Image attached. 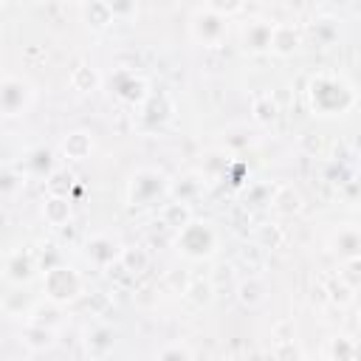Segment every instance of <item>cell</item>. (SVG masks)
<instances>
[{
    "mask_svg": "<svg viewBox=\"0 0 361 361\" xmlns=\"http://www.w3.org/2000/svg\"><path fill=\"white\" fill-rule=\"evenodd\" d=\"M307 99H310L313 113L322 116V118L344 116L358 102V96L353 93V87L344 79L333 76V73H316L310 79V85H307Z\"/></svg>",
    "mask_w": 361,
    "mask_h": 361,
    "instance_id": "cell-1",
    "label": "cell"
},
{
    "mask_svg": "<svg viewBox=\"0 0 361 361\" xmlns=\"http://www.w3.org/2000/svg\"><path fill=\"white\" fill-rule=\"evenodd\" d=\"M169 178L161 172V169H152V166H141L130 175V183H127V203L135 206V209H147V206H155V203H164L169 197Z\"/></svg>",
    "mask_w": 361,
    "mask_h": 361,
    "instance_id": "cell-2",
    "label": "cell"
},
{
    "mask_svg": "<svg viewBox=\"0 0 361 361\" xmlns=\"http://www.w3.org/2000/svg\"><path fill=\"white\" fill-rule=\"evenodd\" d=\"M175 248L180 257H186L192 262L212 259L217 254V231L212 223L192 217L180 231H175Z\"/></svg>",
    "mask_w": 361,
    "mask_h": 361,
    "instance_id": "cell-3",
    "label": "cell"
},
{
    "mask_svg": "<svg viewBox=\"0 0 361 361\" xmlns=\"http://www.w3.org/2000/svg\"><path fill=\"white\" fill-rule=\"evenodd\" d=\"M85 290V279L76 268L59 262L48 271H42V293L45 299H54L59 305H68V302H76Z\"/></svg>",
    "mask_w": 361,
    "mask_h": 361,
    "instance_id": "cell-4",
    "label": "cell"
},
{
    "mask_svg": "<svg viewBox=\"0 0 361 361\" xmlns=\"http://www.w3.org/2000/svg\"><path fill=\"white\" fill-rule=\"evenodd\" d=\"M31 104H34V85L23 76L6 73L3 82H0V113L6 118H17Z\"/></svg>",
    "mask_w": 361,
    "mask_h": 361,
    "instance_id": "cell-5",
    "label": "cell"
},
{
    "mask_svg": "<svg viewBox=\"0 0 361 361\" xmlns=\"http://www.w3.org/2000/svg\"><path fill=\"white\" fill-rule=\"evenodd\" d=\"M226 31H228V20H226L220 11L209 8V6L200 8V11H195V14L189 17V37H192L195 42L206 45V48L220 45V42L226 39Z\"/></svg>",
    "mask_w": 361,
    "mask_h": 361,
    "instance_id": "cell-6",
    "label": "cell"
},
{
    "mask_svg": "<svg viewBox=\"0 0 361 361\" xmlns=\"http://www.w3.org/2000/svg\"><path fill=\"white\" fill-rule=\"evenodd\" d=\"M121 248H124V245H121L116 237H110V234H93V237L85 240L82 254H85V259H87L93 268H99V271H110V265L118 262Z\"/></svg>",
    "mask_w": 361,
    "mask_h": 361,
    "instance_id": "cell-7",
    "label": "cell"
},
{
    "mask_svg": "<svg viewBox=\"0 0 361 361\" xmlns=\"http://www.w3.org/2000/svg\"><path fill=\"white\" fill-rule=\"evenodd\" d=\"M110 93L124 104H144L149 99L147 82L130 68H121V71H116L110 76Z\"/></svg>",
    "mask_w": 361,
    "mask_h": 361,
    "instance_id": "cell-8",
    "label": "cell"
},
{
    "mask_svg": "<svg viewBox=\"0 0 361 361\" xmlns=\"http://www.w3.org/2000/svg\"><path fill=\"white\" fill-rule=\"evenodd\" d=\"M37 265H39V262H37V257H34L31 251L14 248V251L6 257V262H3V279H6L8 285H14V288H23L25 282L34 279Z\"/></svg>",
    "mask_w": 361,
    "mask_h": 361,
    "instance_id": "cell-9",
    "label": "cell"
},
{
    "mask_svg": "<svg viewBox=\"0 0 361 361\" xmlns=\"http://www.w3.org/2000/svg\"><path fill=\"white\" fill-rule=\"evenodd\" d=\"M271 34H274V23L259 20V17L248 20L240 31V45H243L245 54H254V56L268 54L271 51Z\"/></svg>",
    "mask_w": 361,
    "mask_h": 361,
    "instance_id": "cell-10",
    "label": "cell"
},
{
    "mask_svg": "<svg viewBox=\"0 0 361 361\" xmlns=\"http://www.w3.org/2000/svg\"><path fill=\"white\" fill-rule=\"evenodd\" d=\"M237 302L245 307V310H257L259 305H265L268 299V282L259 276V274H248L237 282V290H234Z\"/></svg>",
    "mask_w": 361,
    "mask_h": 361,
    "instance_id": "cell-11",
    "label": "cell"
},
{
    "mask_svg": "<svg viewBox=\"0 0 361 361\" xmlns=\"http://www.w3.org/2000/svg\"><path fill=\"white\" fill-rule=\"evenodd\" d=\"M113 347H116V330L110 324L96 322L85 330V353L90 358H104L113 353Z\"/></svg>",
    "mask_w": 361,
    "mask_h": 361,
    "instance_id": "cell-12",
    "label": "cell"
},
{
    "mask_svg": "<svg viewBox=\"0 0 361 361\" xmlns=\"http://www.w3.org/2000/svg\"><path fill=\"white\" fill-rule=\"evenodd\" d=\"M330 251L344 262L361 257V226H341L330 237Z\"/></svg>",
    "mask_w": 361,
    "mask_h": 361,
    "instance_id": "cell-13",
    "label": "cell"
},
{
    "mask_svg": "<svg viewBox=\"0 0 361 361\" xmlns=\"http://www.w3.org/2000/svg\"><path fill=\"white\" fill-rule=\"evenodd\" d=\"M42 220L51 228H62L73 220V200L71 195H45L42 200Z\"/></svg>",
    "mask_w": 361,
    "mask_h": 361,
    "instance_id": "cell-14",
    "label": "cell"
},
{
    "mask_svg": "<svg viewBox=\"0 0 361 361\" xmlns=\"http://www.w3.org/2000/svg\"><path fill=\"white\" fill-rule=\"evenodd\" d=\"M20 341L25 344V350L31 355L37 353H45L56 344V327H48V324H37V322H28L20 333Z\"/></svg>",
    "mask_w": 361,
    "mask_h": 361,
    "instance_id": "cell-15",
    "label": "cell"
},
{
    "mask_svg": "<svg viewBox=\"0 0 361 361\" xmlns=\"http://www.w3.org/2000/svg\"><path fill=\"white\" fill-rule=\"evenodd\" d=\"M302 45V34L296 25L290 23H274V34H271V54L276 56H293Z\"/></svg>",
    "mask_w": 361,
    "mask_h": 361,
    "instance_id": "cell-16",
    "label": "cell"
},
{
    "mask_svg": "<svg viewBox=\"0 0 361 361\" xmlns=\"http://www.w3.org/2000/svg\"><path fill=\"white\" fill-rule=\"evenodd\" d=\"M271 212L276 214V217H293V214H299L302 212V206H305V200H302V195H299V189H293V186H276L274 189V195H271Z\"/></svg>",
    "mask_w": 361,
    "mask_h": 361,
    "instance_id": "cell-17",
    "label": "cell"
},
{
    "mask_svg": "<svg viewBox=\"0 0 361 361\" xmlns=\"http://www.w3.org/2000/svg\"><path fill=\"white\" fill-rule=\"evenodd\" d=\"M59 149H62V155L68 161H87L93 155V135L87 130H71L62 138Z\"/></svg>",
    "mask_w": 361,
    "mask_h": 361,
    "instance_id": "cell-18",
    "label": "cell"
},
{
    "mask_svg": "<svg viewBox=\"0 0 361 361\" xmlns=\"http://www.w3.org/2000/svg\"><path fill=\"white\" fill-rule=\"evenodd\" d=\"M158 217H161V226H166V228H172V231H180V228L192 220V203H183V200L169 197L166 203H161Z\"/></svg>",
    "mask_w": 361,
    "mask_h": 361,
    "instance_id": "cell-19",
    "label": "cell"
},
{
    "mask_svg": "<svg viewBox=\"0 0 361 361\" xmlns=\"http://www.w3.org/2000/svg\"><path fill=\"white\" fill-rule=\"evenodd\" d=\"M203 183H206V178L200 172H186V175H180V178H175L169 183V197L183 200V203H192L203 192Z\"/></svg>",
    "mask_w": 361,
    "mask_h": 361,
    "instance_id": "cell-20",
    "label": "cell"
},
{
    "mask_svg": "<svg viewBox=\"0 0 361 361\" xmlns=\"http://www.w3.org/2000/svg\"><path fill=\"white\" fill-rule=\"evenodd\" d=\"M118 265L124 268L127 276L135 279V276H141V274L149 268V254H147V248L138 245V243L124 245V248H121V257H118Z\"/></svg>",
    "mask_w": 361,
    "mask_h": 361,
    "instance_id": "cell-21",
    "label": "cell"
},
{
    "mask_svg": "<svg viewBox=\"0 0 361 361\" xmlns=\"http://www.w3.org/2000/svg\"><path fill=\"white\" fill-rule=\"evenodd\" d=\"M279 118V104L271 93H259L251 99V121L259 127H271Z\"/></svg>",
    "mask_w": 361,
    "mask_h": 361,
    "instance_id": "cell-22",
    "label": "cell"
},
{
    "mask_svg": "<svg viewBox=\"0 0 361 361\" xmlns=\"http://www.w3.org/2000/svg\"><path fill=\"white\" fill-rule=\"evenodd\" d=\"M183 299L192 305V307H209L214 302V282L209 276H195L189 279L186 290H183Z\"/></svg>",
    "mask_w": 361,
    "mask_h": 361,
    "instance_id": "cell-23",
    "label": "cell"
},
{
    "mask_svg": "<svg viewBox=\"0 0 361 361\" xmlns=\"http://www.w3.org/2000/svg\"><path fill=\"white\" fill-rule=\"evenodd\" d=\"M85 23L93 31H104V28H110L116 23V14H113L107 0H87L85 3Z\"/></svg>",
    "mask_w": 361,
    "mask_h": 361,
    "instance_id": "cell-24",
    "label": "cell"
},
{
    "mask_svg": "<svg viewBox=\"0 0 361 361\" xmlns=\"http://www.w3.org/2000/svg\"><path fill=\"white\" fill-rule=\"evenodd\" d=\"M71 87L76 90V93H96L99 90V85H102V76H99V71L93 68V65H87V62H79L73 71H71Z\"/></svg>",
    "mask_w": 361,
    "mask_h": 361,
    "instance_id": "cell-25",
    "label": "cell"
},
{
    "mask_svg": "<svg viewBox=\"0 0 361 361\" xmlns=\"http://www.w3.org/2000/svg\"><path fill=\"white\" fill-rule=\"evenodd\" d=\"M310 34H313L316 45L330 48V45H336V42H338L341 28H338V20H336V17H316V20L310 23Z\"/></svg>",
    "mask_w": 361,
    "mask_h": 361,
    "instance_id": "cell-26",
    "label": "cell"
},
{
    "mask_svg": "<svg viewBox=\"0 0 361 361\" xmlns=\"http://www.w3.org/2000/svg\"><path fill=\"white\" fill-rule=\"evenodd\" d=\"M322 285H324L327 302H333V305H338V307L350 305V302H353V296H355V288H353L347 279H341V274H333V276H327Z\"/></svg>",
    "mask_w": 361,
    "mask_h": 361,
    "instance_id": "cell-27",
    "label": "cell"
},
{
    "mask_svg": "<svg viewBox=\"0 0 361 361\" xmlns=\"http://www.w3.org/2000/svg\"><path fill=\"white\" fill-rule=\"evenodd\" d=\"M228 164H231L228 152H223V149H212V152H206V155H203L200 175H203L206 180H220V178H226Z\"/></svg>",
    "mask_w": 361,
    "mask_h": 361,
    "instance_id": "cell-28",
    "label": "cell"
},
{
    "mask_svg": "<svg viewBox=\"0 0 361 361\" xmlns=\"http://www.w3.org/2000/svg\"><path fill=\"white\" fill-rule=\"evenodd\" d=\"M28 322H37V324H48V327H59L62 324V305L54 302V299H45L39 305H34L28 310Z\"/></svg>",
    "mask_w": 361,
    "mask_h": 361,
    "instance_id": "cell-29",
    "label": "cell"
},
{
    "mask_svg": "<svg viewBox=\"0 0 361 361\" xmlns=\"http://www.w3.org/2000/svg\"><path fill=\"white\" fill-rule=\"evenodd\" d=\"M23 186H25L23 169L3 166V172H0V192H3V197H6V200H14V197L23 192Z\"/></svg>",
    "mask_w": 361,
    "mask_h": 361,
    "instance_id": "cell-30",
    "label": "cell"
},
{
    "mask_svg": "<svg viewBox=\"0 0 361 361\" xmlns=\"http://www.w3.org/2000/svg\"><path fill=\"white\" fill-rule=\"evenodd\" d=\"M265 251H268V248H262V245L254 240L251 245H243V248H240L237 259L248 268V274H257V271H262V265H265Z\"/></svg>",
    "mask_w": 361,
    "mask_h": 361,
    "instance_id": "cell-31",
    "label": "cell"
},
{
    "mask_svg": "<svg viewBox=\"0 0 361 361\" xmlns=\"http://www.w3.org/2000/svg\"><path fill=\"white\" fill-rule=\"evenodd\" d=\"M25 169L34 172V175H45V178H48V175L54 172V152H51V149H42V147L34 149V152L25 158Z\"/></svg>",
    "mask_w": 361,
    "mask_h": 361,
    "instance_id": "cell-32",
    "label": "cell"
},
{
    "mask_svg": "<svg viewBox=\"0 0 361 361\" xmlns=\"http://www.w3.org/2000/svg\"><path fill=\"white\" fill-rule=\"evenodd\" d=\"M73 172H68V169H54L48 178H45V189H48V195H71V189H73Z\"/></svg>",
    "mask_w": 361,
    "mask_h": 361,
    "instance_id": "cell-33",
    "label": "cell"
},
{
    "mask_svg": "<svg viewBox=\"0 0 361 361\" xmlns=\"http://www.w3.org/2000/svg\"><path fill=\"white\" fill-rule=\"evenodd\" d=\"M324 355H327V358H338V361H350V358H355V338H347V336H336V338H330Z\"/></svg>",
    "mask_w": 361,
    "mask_h": 361,
    "instance_id": "cell-34",
    "label": "cell"
},
{
    "mask_svg": "<svg viewBox=\"0 0 361 361\" xmlns=\"http://www.w3.org/2000/svg\"><path fill=\"white\" fill-rule=\"evenodd\" d=\"M257 243H259L262 248H279V245L285 243L282 226H279V223H262V226L257 228Z\"/></svg>",
    "mask_w": 361,
    "mask_h": 361,
    "instance_id": "cell-35",
    "label": "cell"
},
{
    "mask_svg": "<svg viewBox=\"0 0 361 361\" xmlns=\"http://www.w3.org/2000/svg\"><path fill=\"white\" fill-rule=\"evenodd\" d=\"M271 195H274V186L271 183H254L245 192V206H268L271 203Z\"/></svg>",
    "mask_w": 361,
    "mask_h": 361,
    "instance_id": "cell-36",
    "label": "cell"
},
{
    "mask_svg": "<svg viewBox=\"0 0 361 361\" xmlns=\"http://www.w3.org/2000/svg\"><path fill=\"white\" fill-rule=\"evenodd\" d=\"M155 358H161V361H169V358H195V350L192 347H186V344H166L164 350H158L155 353Z\"/></svg>",
    "mask_w": 361,
    "mask_h": 361,
    "instance_id": "cell-37",
    "label": "cell"
},
{
    "mask_svg": "<svg viewBox=\"0 0 361 361\" xmlns=\"http://www.w3.org/2000/svg\"><path fill=\"white\" fill-rule=\"evenodd\" d=\"M338 274H341V279H347L353 288H358V285H361V257H355V259H344Z\"/></svg>",
    "mask_w": 361,
    "mask_h": 361,
    "instance_id": "cell-38",
    "label": "cell"
},
{
    "mask_svg": "<svg viewBox=\"0 0 361 361\" xmlns=\"http://www.w3.org/2000/svg\"><path fill=\"white\" fill-rule=\"evenodd\" d=\"M116 20H133L138 14V0H107Z\"/></svg>",
    "mask_w": 361,
    "mask_h": 361,
    "instance_id": "cell-39",
    "label": "cell"
},
{
    "mask_svg": "<svg viewBox=\"0 0 361 361\" xmlns=\"http://www.w3.org/2000/svg\"><path fill=\"white\" fill-rule=\"evenodd\" d=\"M206 6L214 8V11H220L223 17H231V14H237L245 6V0H206Z\"/></svg>",
    "mask_w": 361,
    "mask_h": 361,
    "instance_id": "cell-40",
    "label": "cell"
},
{
    "mask_svg": "<svg viewBox=\"0 0 361 361\" xmlns=\"http://www.w3.org/2000/svg\"><path fill=\"white\" fill-rule=\"evenodd\" d=\"M39 265H42V271H48V268L59 265V248H56V243L42 245V251H39Z\"/></svg>",
    "mask_w": 361,
    "mask_h": 361,
    "instance_id": "cell-41",
    "label": "cell"
},
{
    "mask_svg": "<svg viewBox=\"0 0 361 361\" xmlns=\"http://www.w3.org/2000/svg\"><path fill=\"white\" fill-rule=\"evenodd\" d=\"M276 344H279V347L274 350L276 358H299V355H302V353L293 347V338H290V341H276Z\"/></svg>",
    "mask_w": 361,
    "mask_h": 361,
    "instance_id": "cell-42",
    "label": "cell"
},
{
    "mask_svg": "<svg viewBox=\"0 0 361 361\" xmlns=\"http://www.w3.org/2000/svg\"><path fill=\"white\" fill-rule=\"evenodd\" d=\"M299 144H302V149H305V152H319V149H322V138H319V135H313V133L299 135Z\"/></svg>",
    "mask_w": 361,
    "mask_h": 361,
    "instance_id": "cell-43",
    "label": "cell"
},
{
    "mask_svg": "<svg viewBox=\"0 0 361 361\" xmlns=\"http://www.w3.org/2000/svg\"><path fill=\"white\" fill-rule=\"evenodd\" d=\"M355 358H361V341H355Z\"/></svg>",
    "mask_w": 361,
    "mask_h": 361,
    "instance_id": "cell-44",
    "label": "cell"
},
{
    "mask_svg": "<svg viewBox=\"0 0 361 361\" xmlns=\"http://www.w3.org/2000/svg\"><path fill=\"white\" fill-rule=\"evenodd\" d=\"M28 3H48V0H28Z\"/></svg>",
    "mask_w": 361,
    "mask_h": 361,
    "instance_id": "cell-45",
    "label": "cell"
},
{
    "mask_svg": "<svg viewBox=\"0 0 361 361\" xmlns=\"http://www.w3.org/2000/svg\"><path fill=\"white\" fill-rule=\"evenodd\" d=\"M358 330H361V313H358Z\"/></svg>",
    "mask_w": 361,
    "mask_h": 361,
    "instance_id": "cell-46",
    "label": "cell"
},
{
    "mask_svg": "<svg viewBox=\"0 0 361 361\" xmlns=\"http://www.w3.org/2000/svg\"><path fill=\"white\" fill-rule=\"evenodd\" d=\"M355 104H361V96H358V102H355Z\"/></svg>",
    "mask_w": 361,
    "mask_h": 361,
    "instance_id": "cell-47",
    "label": "cell"
}]
</instances>
